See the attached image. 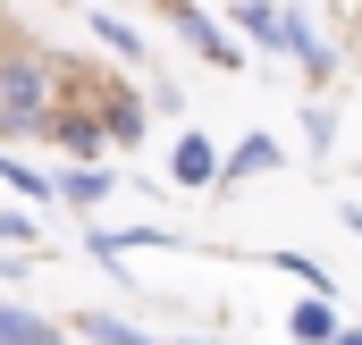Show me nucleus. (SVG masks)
I'll return each mask as SVG.
<instances>
[{"label":"nucleus","mask_w":362,"mask_h":345,"mask_svg":"<svg viewBox=\"0 0 362 345\" xmlns=\"http://www.w3.org/2000/svg\"><path fill=\"white\" fill-rule=\"evenodd\" d=\"M93 34H101V42H110L118 59H144V34H135L127 17H110V8H93Z\"/></svg>","instance_id":"nucleus-13"},{"label":"nucleus","mask_w":362,"mask_h":345,"mask_svg":"<svg viewBox=\"0 0 362 345\" xmlns=\"http://www.w3.org/2000/svg\"><path fill=\"white\" fill-rule=\"evenodd\" d=\"M169 245H177L169 228H101V236H93L101 261H118V253H169Z\"/></svg>","instance_id":"nucleus-6"},{"label":"nucleus","mask_w":362,"mask_h":345,"mask_svg":"<svg viewBox=\"0 0 362 345\" xmlns=\"http://www.w3.org/2000/svg\"><path fill=\"white\" fill-rule=\"evenodd\" d=\"M286 329H295V345H329L337 337V303H329V295H303V303L286 312Z\"/></svg>","instance_id":"nucleus-7"},{"label":"nucleus","mask_w":362,"mask_h":345,"mask_svg":"<svg viewBox=\"0 0 362 345\" xmlns=\"http://www.w3.org/2000/svg\"><path fill=\"white\" fill-rule=\"evenodd\" d=\"M0 245H17V253H25V245H34V219H25V211H0Z\"/></svg>","instance_id":"nucleus-15"},{"label":"nucleus","mask_w":362,"mask_h":345,"mask_svg":"<svg viewBox=\"0 0 362 345\" xmlns=\"http://www.w3.org/2000/svg\"><path fill=\"white\" fill-rule=\"evenodd\" d=\"M59 194H68V202H101V194H110V169L76 160V169H59Z\"/></svg>","instance_id":"nucleus-12"},{"label":"nucleus","mask_w":362,"mask_h":345,"mask_svg":"<svg viewBox=\"0 0 362 345\" xmlns=\"http://www.w3.org/2000/svg\"><path fill=\"white\" fill-rule=\"evenodd\" d=\"M0 278H25V253H17V245L0 253Z\"/></svg>","instance_id":"nucleus-17"},{"label":"nucleus","mask_w":362,"mask_h":345,"mask_svg":"<svg viewBox=\"0 0 362 345\" xmlns=\"http://www.w3.org/2000/svg\"><path fill=\"white\" fill-rule=\"evenodd\" d=\"M169 177L177 185H219V144L211 135H185L177 152H169Z\"/></svg>","instance_id":"nucleus-4"},{"label":"nucleus","mask_w":362,"mask_h":345,"mask_svg":"<svg viewBox=\"0 0 362 345\" xmlns=\"http://www.w3.org/2000/svg\"><path fill=\"white\" fill-rule=\"evenodd\" d=\"M0 177H8V185H17V194H34V202H42V194H51V177H42V169H25V160H17V152H0Z\"/></svg>","instance_id":"nucleus-14"},{"label":"nucleus","mask_w":362,"mask_h":345,"mask_svg":"<svg viewBox=\"0 0 362 345\" xmlns=\"http://www.w3.org/2000/svg\"><path fill=\"white\" fill-rule=\"evenodd\" d=\"M101 135H110V144H144V101L110 93V118H101Z\"/></svg>","instance_id":"nucleus-11"},{"label":"nucleus","mask_w":362,"mask_h":345,"mask_svg":"<svg viewBox=\"0 0 362 345\" xmlns=\"http://www.w3.org/2000/svg\"><path fill=\"white\" fill-rule=\"evenodd\" d=\"M51 144H59L68 160H93L110 135H101V118H68V110H59V118H51Z\"/></svg>","instance_id":"nucleus-9"},{"label":"nucleus","mask_w":362,"mask_h":345,"mask_svg":"<svg viewBox=\"0 0 362 345\" xmlns=\"http://www.w3.org/2000/svg\"><path fill=\"white\" fill-rule=\"evenodd\" d=\"M169 17H177V34L202 51V59H211V68H245V51H236V42H228V34H219V25H211L194 0H169Z\"/></svg>","instance_id":"nucleus-2"},{"label":"nucleus","mask_w":362,"mask_h":345,"mask_svg":"<svg viewBox=\"0 0 362 345\" xmlns=\"http://www.w3.org/2000/svg\"><path fill=\"white\" fill-rule=\"evenodd\" d=\"M303 135H312V152H329V144H337V118H329V110H312V118H303Z\"/></svg>","instance_id":"nucleus-16"},{"label":"nucleus","mask_w":362,"mask_h":345,"mask_svg":"<svg viewBox=\"0 0 362 345\" xmlns=\"http://www.w3.org/2000/svg\"><path fill=\"white\" fill-rule=\"evenodd\" d=\"M329 345H362V329H346V320H337V337H329Z\"/></svg>","instance_id":"nucleus-18"},{"label":"nucleus","mask_w":362,"mask_h":345,"mask_svg":"<svg viewBox=\"0 0 362 345\" xmlns=\"http://www.w3.org/2000/svg\"><path fill=\"white\" fill-rule=\"evenodd\" d=\"M68 329H76V337H93V345H160V337H144L127 312H76Z\"/></svg>","instance_id":"nucleus-5"},{"label":"nucleus","mask_w":362,"mask_h":345,"mask_svg":"<svg viewBox=\"0 0 362 345\" xmlns=\"http://www.w3.org/2000/svg\"><path fill=\"white\" fill-rule=\"evenodd\" d=\"M236 34L262 42V51H286V17H278L270 0H236Z\"/></svg>","instance_id":"nucleus-8"},{"label":"nucleus","mask_w":362,"mask_h":345,"mask_svg":"<svg viewBox=\"0 0 362 345\" xmlns=\"http://www.w3.org/2000/svg\"><path fill=\"white\" fill-rule=\"evenodd\" d=\"M0 345H68V329L25 312V303H0Z\"/></svg>","instance_id":"nucleus-3"},{"label":"nucleus","mask_w":362,"mask_h":345,"mask_svg":"<svg viewBox=\"0 0 362 345\" xmlns=\"http://www.w3.org/2000/svg\"><path fill=\"white\" fill-rule=\"evenodd\" d=\"M262 169H278V144H270V135H245V144L219 160V177H262Z\"/></svg>","instance_id":"nucleus-10"},{"label":"nucleus","mask_w":362,"mask_h":345,"mask_svg":"<svg viewBox=\"0 0 362 345\" xmlns=\"http://www.w3.org/2000/svg\"><path fill=\"white\" fill-rule=\"evenodd\" d=\"M42 101H51V76H42V68H0V135L34 127Z\"/></svg>","instance_id":"nucleus-1"}]
</instances>
